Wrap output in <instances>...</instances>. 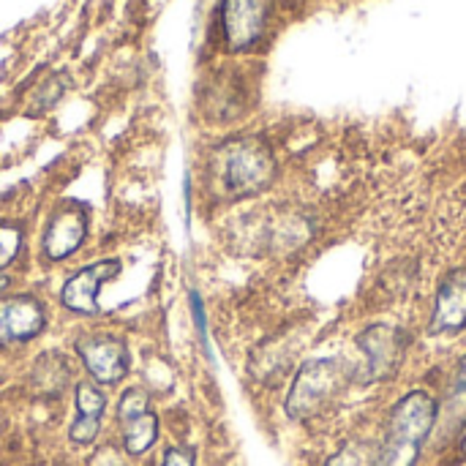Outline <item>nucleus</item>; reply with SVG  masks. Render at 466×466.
Masks as SVG:
<instances>
[{
	"label": "nucleus",
	"mask_w": 466,
	"mask_h": 466,
	"mask_svg": "<svg viewBox=\"0 0 466 466\" xmlns=\"http://www.w3.org/2000/svg\"><path fill=\"white\" fill-rule=\"evenodd\" d=\"M440 420V404L426 390L407 393L390 412L385 440L371 466H415L420 461L423 445L429 442Z\"/></svg>",
	"instance_id": "f257e3e1"
},
{
	"label": "nucleus",
	"mask_w": 466,
	"mask_h": 466,
	"mask_svg": "<svg viewBox=\"0 0 466 466\" xmlns=\"http://www.w3.org/2000/svg\"><path fill=\"white\" fill-rule=\"evenodd\" d=\"M218 183L227 197L243 199L262 194L276 177L273 150L257 137H240L227 142L216 158Z\"/></svg>",
	"instance_id": "f03ea898"
},
{
	"label": "nucleus",
	"mask_w": 466,
	"mask_h": 466,
	"mask_svg": "<svg viewBox=\"0 0 466 466\" xmlns=\"http://www.w3.org/2000/svg\"><path fill=\"white\" fill-rule=\"evenodd\" d=\"M341 380H344V369L336 358H319L303 363L287 396V415L292 420L314 418L339 393Z\"/></svg>",
	"instance_id": "7ed1b4c3"
},
{
	"label": "nucleus",
	"mask_w": 466,
	"mask_h": 466,
	"mask_svg": "<svg viewBox=\"0 0 466 466\" xmlns=\"http://www.w3.org/2000/svg\"><path fill=\"white\" fill-rule=\"evenodd\" d=\"M74 350L96 385H120L131 371V350L115 333H82L74 341Z\"/></svg>",
	"instance_id": "20e7f679"
},
{
	"label": "nucleus",
	"mask_w": 466,
	"mask_h": 466,
	"mask_svg": "<svg viewBox=\"0 0 466 466\" xmlns=\"http://www.w3.org/2000/svg\"><path fill=\"white\" fill-rule=\"evenodd\" d=\"M221 16V35L229 52H248L254 49L273 16V3L270 0H221L218 8Z\"/></svg>",
	"instance_id": "39448f33"
},
{
	"label": "nucleus",
	"mask_w": 466,
	"mask_h": 466,
	"mask_svg": "<svg viewBox=\"0 0 466 466\" xmlns=\"http://www.w3.org/2000/svg\"><path fill=\"white\" fill-rule=\"evenodd\" d=\"M90 232V216L82 205H60L44 224L41 257L49 262H63L74 257Z\"/></svg>",
	"instance_id": "423d86ee"
},
{
	"label": "nucleus",
	"mask_w": 466,
	"mask_h": 466,
	"mask_svg": "<svg viewBox=\"0 0 466 466\" xmlns=\"http://www.w3.org/2000/svg\"><path fill=\"white\" fill-rule=\"evenodd\" d=\"M120 259H98L87 268L71 273L60 287V306L74 317H96L98 314V292L106 281L117 279Z\"/></svg>",
	"instance_id": "0eeeda50"
},
{
	"label": "nucleus",
	"mask_w": 466,
	"mask_h": 466,
	"mask_svg": "<svg viewBox=\"0 0 466 466\" xmlns=\"http://www.w3.org/2000/svg\"><path fill=\"white\" fill-rule=\"evenodd\" d=\"M46 303L35 295H11L0 300V347L30 344L46 330Z\"/></svg>",
	"instance_id": "6e6552de"
},
{
	"label": "nucleus",
	"mask_w": 466,
	"mask_h": 466,
	"mask_svg": "<svg viewBox=\"0 0 466 466\" xmlns=\"http://www.w3.org/2000/svg\"><path fill=\"white\" fill-rule=\"evenodd\" d=\"M358 347L366 358L369 377L385 380V377H393L396 369L401 366L407 336L401 328H393V325H371L358 336Z\"/></svg>",
	"instance_id": "1a4fd4ad"
},
{
	"label": "nucleus",
	"mask_w": 466,
	"mask_h": 466,
	"mask_svg": "<svg viewBox=\"0 0 466 466\" xmlns=\"http://www.w3.org/2000/svg\"><path fill=\"white\" fill-rule=\"evenodd\" d=\"M429 328L434 336H456L466 328V268H453L442 279Z\"/></svg>",
	"instance_id": "9d476101"
},
{
	"label": "nucleus",
	"mask_w": 466,
	"mask_h": 466,
	"mask_svg": "<svg viewBox=\"0 0 466 466\" xmlns=\"http://www.w3.org/2000/svg\"><path fill=\"white\" fill-rule=\"evenodd\" d=\"M120 442H123V453L128 459H142L156 442H158V415L150 410L147 415L128 420L126 426H120Z\"/></svg>",
	"instance_id": "9b49d317"
},
{
	"label": "nucleus",
	"mask_w": 466,
	"mask_h": 466,
	"mask_svg": "<svg viewBox=\"0 0 466 466\" xmlns=\"http://www.w3.org/2000/svg\"><path fill=\"white\" fill-rule=\"evenodd\" d=\"M74 404L79 418H104L106 412V396L96 382H79L74 388Z\"/></svg>",
	"instance_id": "f8f14e48"
},
{
	"label": "nucleus",
	"mask_w": 466,
	"mask_h": 466,
	"mask_svg": "<svg viewBox=\"0 0 466 466\" xmlns=\"http://www.w3.org/2000/svg\"><path fill=\"white\" fill-rule=\"evenodd\" d=\"M35 377L44 390H60L68 382V363L60 355H44L35 366Z\"/></svg>",
	"instance_id": "ddd939ff"
},
{
	"label": "nucleus",
	"mask_w": 466,
	"mask_h": 466,
	"mask_svg": "<svg viewBox=\"0 0 466 466\" xmlns=\"http://www.w3.org/2000/svg\"><path fill=\"white\" fill-rule=\"evenodd\" d=\"M117 423L126 426L128 420H137L142 415L150 412V396L142 390V388H128L120 393V401H117Z\"/></svg>",
	"instance_id": "4468645a"
},
{
	"label": "nucleus",
	"mask_w": 466,
	"mask_h": 466,
	"mask_svg": "<svg viewBox=\"0 0 466 466\" xmlns=\"http://www.w3.org/2000/svg\"><path fill=\"white\" fill-rule=\"evenodd\" d=\"M22 251V232L14 224H0V270L8 268Z\"/></svg>",
	"instance_id": "2eb2a0df"
},
{
	"label": "nucleus",
	"mask_w": 466,
	"mask_h": 466,
	"mask_svg": "<svg viewBox=\"0 0 466 466\" xmlns=\"http://www.w3.org/2000/svg\"><path fill=\"white\" fill-rule=\"evenodd\" d=\"M98 434H101V418H79L76 415V420L68 429V440L79 448L93 445L98 440Z\"/></svg>",
	"instance_id": "dca6fc26"
},
{
	"label": "nucleus",
	"mask_w": 466,
	"mask_h": 466,
	"mask_svg": "<svg viewBox=\"0 0 466 466\" xmlns=\"http://www.w3.org/2000/svg\"><path fill=\"white\" fill-rule=\"evenodd\" d=\"M451 410L461 418L466 415V355L459 363V371L453 377V388H451Z\"/></svg>",
	"instance_id": "f3484780"
},
{
	"label": "nucleus",
	"mask_w": 466,
	"mask_h": 466,
	"mask_svg": "<svg viewBox=\"0 0 466 466\" xmlns=\"http://www.w3.org/2000/svg\"><path fill=\"white\" fill-rule=\"evenodd\" d=\"M325 466H369V459H366L363 448H358V445H347V448H341L336 456H330Z\"/></svg>",
	"instance_id": "a211bd4d"
},
{
	"label": "nucleus",
	"mask_w": 466,
	"mask_h": 466,
	"mask_svg": "<svg viewBox=\"0 0 466 466\" xmlns=\"http://www.w3.org/2000/svg\"><path fill=\"white\" fill-rule=\"evenodd\" d=\"M161 466H197V453L191 448H169L161 459Z\"/></svg>",
	"instance_id": "6ab92c4d"
},
{
	"label": "nucleus",
	"mask_w": 466,
	"mask_h": 466,
	"mask_svg": "<svg viewBox=\"0 0 466 466\" xmlns=\"http://www.w3.org/2000/svg\"><path fill=\"white\" fill-rule=\"evenodd\" d=\"M90 466H126V461L117 456V451H115V448H101V451L93 456Z\"/></svg>",
	"instance_id": "aec40b11"
},
{
	"label": "nucleus",
	"mask_w": 466,
	"mask_h": 466,
	"mask_svg": "<svg viewBox=\"0 0 466 466\" xmlns=\"http://www.w3.org/2000/svg\"><path fill=\"white\" fill-rule=\"evenodd\" d=\"M11 287V276H5V273H0V295L5 292Z\"/></svg>",
	"instance_id": "412c9836"
},
{
	"label": "nucleus",
	"mask_w": 466,
	"mask_h": 466,
	"mask_svg": "<svg viewBox=\"0 0 466 466\" xmlns=\"http://www.w3.org/2000/svg\"><path fill=\"white\" fill-rule=\"evenodd\" d=\"M461 453L466 456V434H464V440H461Z\"/></svg>",
	"instance_id": "4be33fe9"
}]
</instances>
